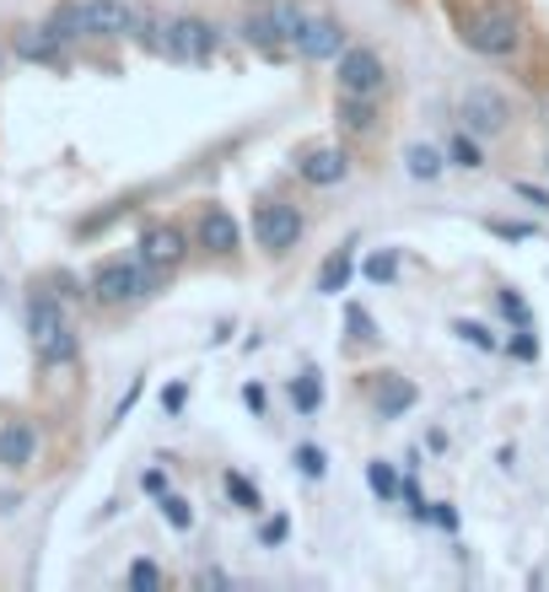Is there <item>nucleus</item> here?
Returning <instances> with one entry per match:
<instances>
[{
	"label": "nucleus",
	"instance_id": "1",
	"mask_svg": "<svg viewBox=\"0 0 549 592\" xmlns=\"http://www.w3.org/2000/svg\"><path fill=\"white\" fill-rule=\"evenodd\" d=\"M28 339H33L43 367H71L82 356V339H76V329H71V318H65V307H60L54 292L28 296Z\"/></svg>",
	"mask_w": 549,
	"mask_h": 592
},
{
	"label": "nucleus",
	"instance_id": "2",
	"mask_svg": "<svg viewBox=\"0 0 549 592\" xmlns=\"http://www.w3.org/2000/svg\"><path fill=\"white\" fill-rule=\"evenodd\" d=\"M162 275H168V269H151L146 258H108V264L92 269L86 292H92L97 307H129V302H146V296L157 292Z\"/></svg>",
	"mask_w": 549,
	"mask_h": 592
},
{
	"label": "nucleus",
	"instance_id": "3",
	"mask_svg": "<svg viewBox=\"0 0 549 592\" xmlns=\"http://www.w3.org/2000/svg\"><path fill=\"white\" fill-rule=\"evenodd\" d=\"M464 43L485 60H507L511 49L522 43V22L507 6H485V11H468L464 17Z\"/></svg>",
	"mask_w": 549,
	"mask_h": 592
},
{
	"label": "nucleus",
	"instance_id": "4",
	"mask_svg": "<svg viewBox=\"0 0 549 592\" xmlns=\"http://www.w3.org/2000/svg\"><path fill=\"white\" fill-rule=\"evenodd\" d=\"M162 54L183 65H211L215 60V28L205 17H172L162 28Z\"/></svg>",
	"mask_w": 549,
	"mask_h": 592
},
{
	"label": "nucleus",
	"instance_id": "5",
	"mask_svg": "<svg viewBox=\"0 0 549 592\" xmlns=\"http://www.w3.org/2000/svg\"><path fill=\"white\" fill-rule=\"evenodd\" d=\"M254 237H258L264 254H292L296 243H302V211H296V205H281V200L258 205L254 211Z\"/></svg>",
	"mask_w": 549,
	"mask_h": 592
},
{
	"label": "nucleus",
	"instance_id": "6",
	"mask_svg": "<svg viewBox=\"0 0 549 592\" xmlns=\"http://www.w3.org/2000/svg\"><path fill=\"white\" fill-rule=\"evenodd\" d=\"M458 114H464L468 135H502L507 119H511L507 97H502V92H490V86H468L464 103H458Z\"/></svg>",
	"mask_w": 549,
	"mask_h": 592
},
{
	"label": "nucleus",
	"instance_id": "7",
	"mask_svg": "<svg viewBox=\"0 0 549 592\" xmlns=\"http://www.w3.org/2000/svg\"><path fill=\"white\" fill-rule=\"evenodd\" d=\"M382 82H388V71H382V60L372 49H345V54H339V92H350V97H378Z\"/></svg>",
	"mask_w": 549,
	"mask_h": 592
},
{
	"label": "nucleus",
	"instance_id": "8",
	"mask_svg": "<svg viewBox=\"0 0 549 592\" xmlns=\"http://www.w3.org/2000/svg\"><path fill=\"white\" fill-rule=\"evenodd\" d=\"M33 458H39V431H33V421H6L0 425V468L17 474V468H28Z\"/></svg>",
	"mask_w": 549,
	"mask_h": 592
},
{
	"label": "nucleus",
	"instance_id": "9",
	"mask_svg": "<svg viewBox=\"0 0 549 592\" xmlns=\"http://www.w3.org/2000/svg\"><path fill=\"white\" fill-rule=\"evenodd\" d=\"M183 254H189V237L178 226H146L140 232V258L151 269H172V264H183Z\"/></svg>",
	"mask_w": 549,
	"mask_h": 592
},
{
	"label": "nucleus",
	"instance_id": "10",
	"mask_svg": "<svg viewBox=\"0 0 549 592\" xmlns=\"http://www.w3.org/2000/svg\"><path fill=\"white\" fill-rule=\"evenodd\" d=\"M296 49H302L307 60H339V54H345V28H339L335 17H307Z\"/></svg>",
	"mask_w": 549,
	"mask_h": 592
},
{
	"label": "nucleus",
	"instance_id": "11",
	"mask_svg": "<svg viewBox=\"0 0 549 592\" xmlns=\"http://www.w3.org/2000/svg\"><path fill=\"white\" fill-rule=\"evenodd\" d=\"M86 28H92L97 39H125L140 22H135L129 0H86Z\"/></svg>",
	"mask_w": 549,
	"mask_h": 592
},
{
	"label": "nucleus",
	"instance_id": "12",
	"mask_svg": "<svg viewBox=\"0 0 549 592\" xmlns=\"http://www.w3.org/2000/svg\"><path fill=\"white\" fill-rule=\"evenodd\" d=\"M296 172H302L313 189H329V183H339V178L350 172V157H345L339 146H318V151H307V157L296 162Z\"/></svg>",
	"mask_w": 549,
	"mask_h": 592
},
{
	"label": "nucleus",
	"instance_id": "13",
	"mask_svg": "<svg viewBox=\"0 0 549 592\" xmlns=\"http://www.w3.org/2000/svg\"><path fill=\"white\" fill-rule=\"evenodd\" d=\"M237 221H232V211H221V205H205V215H200V243L211 249V254H237Z\"/></svg>",
	"mask_w": 549,
	"mask_h": 592
},
{
	"label": "nucleus",
	"instance_id": "14",
	"mask_svg": "<svg viewBox=\"0 0 549 592\" xmlns=\"http://www.w3.org/2000/svg\"><path fill=\"white\" fill-rule=\"evenodd\" d=\"M17 60H33V65H65V43L54 39L49 28H22V33H17Z\"/></svg>",
	"mask_w": 549,
	"mask_h": 592
},
{
	"label": "nucleus",
	"instance_id": "15",
	"mask_svg": "<svg viewBox=\"0 0 549 592\" xmlns=\"http://www.w3.org/2000/svg\"><path fill=\"white\" fill-rule=\"evenodd\" d=\"M43 28H49L60 43H76V39H86V33H92V28H86V6H82V0H60V6L43 17Z\"/></svg>",
	"mask_w": 549,
	"mask_h": 592
},
{
	"label": "nucleus",
	"instance_id": "16",
	"mask_svg": "<svg viewBox=\"0 0 549 592\" xmlns=\"http://www.w3.org/2000/svg\"><path fill=\"white\" fill-rule=\"evenodd\" d=\"M415 410V382L399 378V372H388L378 388V415L382 421H399V415H410Z\"/></svg>",
	"mask_w": 549,
	"mask_h": 592
},
{
	"label": "nucleus",
	"instance_id": "17",
	"mask_svg": "<svg viewBox=\"0 0 549 592\" xmlns=\"http://www.w3.org/2000/svg\"><path fill=\"white\" fill-rule=\"evenodd\" d=\"M243 43H254L258 54H275V49H281V22H275V6H270V11H249V17H243Z\"/></svg>",
	"mask_w": 549,
	"mask_h": 592
},
{
	"label": "nucleus",
	"instance_id": "18",
	"mask_svg": "<svg viewBox=\"0 0 549 592\" xmlns=\"http://www.w3.org/2000/svg\"><path fill=\"white\" fill-rule=\"evenodd\" d=\"M350 269H356L350 249H335V254L324 258V269H318V286H313V292H318V296H339L345 286H350Z\"/></svg>",
	"mask_w": 549,
	"mask_h": 592
},
{
	"label": "nucleus",
	"instance_id": "19",
	"mask_svg": "<svg viewBox=\"0 0 549 592\" xmlns=\"http://www.w3.org/2000/svg\"><path fill=\"white\" fill-rule=\"evenodd\" d=\"M339 125L350 129V135H372V125H378L372 97H350V92H339Z\"/></svg>",
	"mask_w": 549,
	"mask_h": 592
},
{
	"label": "nucleus",
	"instance_id": "20",
	"mask_svg": "<svg viewBox=\"0 0 549 592\" xmlns=\"http://www.w3.org/2000/svg\"><path fill=\"white\" fill-rule=\"evenodd\" d=\"M442 168H447V162H442V151H436V146H421V140H415V146H404V172H410V178L431 183Z\"/></svg>",
	"mask_w": 549,
	"mask_h": 592
},
{
	"label": "nucleus",
	"instance_id": "21",
	"mask_svg": "<svg viewBox=\"0 0 549 592\" xmlns=\"http://www.w3.org/2000/svg\"><path fill=\"white\" fill-rule=\"evenodd\" d=\"M292 404L302 410V415H313L318 404H324V382H318V372L307 367L302 378H292Z\"/></svg>",
	"mask_w": 549,
	"mask_h": 592
},
{
	"label": "nucleus",
	"instance_id": "22",
	"mask_svg": "<svg viewBox=\"0 0 549 592\" xmlns=\"http://www.w3.org/2000/svg\"><path fill=\"white\" fill-rule=\"evenodd\" d=\"M367 485H372V496H382V501H393L404 485H399V474H393V464H367Z\"/></svg>",
	"mask_w": 549,
	"mask_h": 592
},
{
	"label": "nucleus",
	"instance_id": "23",
	"mask_svg": "<svg viewBox=\"0 0 549 592\" xmlns=\"http://www.w3.org/2000/svg\"><path fill=\"white\" fill-rule=\"evenodd\" d=\"M447 157H453V168H485V157H479V140H474V135H453V146H447Z\"/></svg>",
	"mask_w": 549,
	"mask_h": 592
},
{
	"label": "nucleus",
	"instance_id": "24",
	"mask_svg": "<svg viewBox=\"0 0 549 592\" xmlns=\"http://www.w3.org/2000/svg\"><path fill=\"white\" fill-rule=\"evenodd\" d=\"M275 22H281V39L296 43L302 39V28H307V11H296L292 0H275Z\"/></svg>",
	"mask_w": 549,
	"mask_h": 592
},
{
	"label": "nucleus",
	"instance_id": "25",
	"mask_svg": "<svg viewBox=\"0 0 549 592\" xmlns=\"http://www.w3.org/2000/svg\"><path fill=\"white\" fill-rule=\"evenodd\" d=\"M221 485H226V496H232L243 511H258V485H249L243 474H232V468H226V479H221Z\"/></svg>",
	"mask_w": 549,
	"mask_h": 592
},
{
	"label": "nucleus",
	"instance_id": "26",
	"mask_svg": "<svg viewBox=\"0 0 549 592\" xmlns=\"http://www.w3.org/2000/svg\"><path fill=\"white\" fill-rule=\"evenodd\" d=\"M453 335L468 339L474 350H502V345H496V335H490L485 324H468V318H453Z\"/></svg>",
	"mask_w": 549,
	"mask_h": 592
},
{
	"label": "nucleus",
	"instance_id": "27",
	"mask_svg": "<svg viewBox=\"0 0 549 592\" xmlns=\"http://www.w3.org/2000/svg\"><path fill=\"white\" fill-rule=\"evenodd\" d=\"M125 582H129V592H157V588H162V571H157L151 560H135Z\"/></svg>",
	"mask_w": 549,
	"mask_h": 592
},
{
	"label": "nucleus",
	"instance_id": "28",
	"mask_svg": "<svg viewBox=\"0 0 549 592\" xmlns=\"http://www.w3.org/2000/svg\"><path fill=\"white\" fill-rule=\"evenodd\" d=\"M361 269H367V281H372V286H388V281L399 275V258H393L388 249H382V254H372L367 264H361Z\"/></svg>",
	"mask_w": 549,
	"mask_h": 592
},
{
	"label": "nucleus",
	"instance_id": "29",
	"mask_svg": "<svg viewBox=\"0 0 549 592\" xmlns=\"http://www.w3.org/2000/svg\"><path fill=\"white\" fill-rule=\"evenodd\" d=\"M162 517H168L178 533H189V528H194V511H189V501H183V496H168V490H162Z\"/></svg>",
	"mask_w": 549,
	"mask_h": 592
},
{
	"label": "nucleus",
	"instance_id": "30",
	"mask_svg": "<svg viewBox=\"0 0 549 592\" xmlns=\"http://www.w3.org/2000/svg\"><path fill=\"white\" fill-rule=\"evenodd\" d=\"M296 468H302L307 479H324V468H329V458H324V447L302 442V447H296Z\"/></svg>",
	"mask_w": 549,
	"mask_h": 592
},
{
	"label": "nucleus",
	"instance_id": "31",
	"mask_svg": "<svg viewBox=\"0 0 549 592\" xmlns=\"http://www.w3.org/2000/svg\"><path fill=\"white\" fill-rule=\"evenodd\" d=\"M496 302H502V313H507V318L517 324V329H534V313H528V302H522L517 292H502Z\"/></svg>",
	"mask_w": 549,
	"mask_h": 592
},
{
	"label": "nucleus",
	"instance_id": "32",
	"mask_svg": "<svg viewBox=\"0 0 549 592\" xmlns=\"http://www.w3.org/2000/svg\"><path fill=\"white\" fill-rule=\"evenodd\" d=\"M490 232L507 237V243H528L534 237V226H522V221H490Z\"/></svg>",
	"mask_w": 549,
	"mask_h": 592
},
{
	"label": "nucleus",
	"instance_id": "33",
	"mask_svg": "<svg viewBox=\"0 0 549 592\" xmlns=\"http://www.w3.org/2000/svg\"><path fill=\"white\" fill-rule=\"evenodd\" d=\"M528 335H534V329H517V339H511V345H507V350H511V356H517V361H534V356H539V345H534V339H528Z\"/></svg>",
	"mask_w": 549,
	"mask_h": 592
},
{
	"label": "nucleus",
	"instance_id": "34",
	"mask_svg": "<svg viewBox=\"0 0 549 592\" xmlns=\"http://www.w3.org/2000/svg\"><path fill=\"white\" fill-rule=\"evenodd\" d=\"M350 329H356V339H378V329H372V318H367L361 307H350Z\"/></svg>",
	"mask_w": 549,
	"mask_h": 592
},
{
	"label": "nucleus",
	"instance_id": "35",
	"mask_svg": "<svg viewBox=\"0 0 549 592\" xmlns=\"http://www.w3.org/2000/svg\"><path fill=\"white\" fill-rule=\"evenodd\" d=\"M140 490L162 496V490H168V474H162V468H146V474H140Z\"/></svg>",
	"mask_w": 549,
	"mask_h": 592
},
{
	"label": "nucleus",
	"instance_id": "36",
	"mask_svg": "<svg viewBox=\"0 0 549 592\" xmlns=\"http://www.w3.org/2000/svg\"><path fill=\"white\" fill-rule=\"evenodd\" d=\"M183 399H189V388H183V382H172L168 393H162V410H168V415H178V410H183Z\"/></svg>",
	"mask_w": 549,
	"mask_h": 592
},
{
	"label": "nucleus",
	"instance_id": "37",
	"mask_svg": "<svg viewBox=\"0 0 549 592\" xmlns=\"http://www.w3.org/2000/svg\"><path fill=\"white\" fill-rule=\"evenodd\" d=\"M517 194H522L534 211H549V194H545V189H534V183H517Z\"/></svg>",
	"mask_w": 549,
	"mask_h": 592
},
{
	"label": "nucleus",
	"instance_id": "38",
	"mask_svg": "<svg viewBox=\"0 0 549 592\" xmlns=\"http://www.w3.org/2000/svg\"><path fill=\"white\" fill-rule=\"evenodd\" d=\"M286 528H292L286 517H270V522H264V545H281V539H286Z\"/></svg>",
	"mask_w": 549,
	"mask_h": 592
},
{
	"label": "nucleus",
	"instance_id": "39",
	"mask_svg": "<svg viewBox=\"0 0 549 592\" xmlns=\"http://www.w3.org/2000/svg\"><path fill=\"white\" fill-rule=\"evenodd\" d=\"M140 388H146V382H140V378L129 382V393H125V399H119V410H114V421H125L129 410H135V399H140Z\"/></svg>",
	"mask_w": 549,
	"mask_h": 592
},
{
	"label": "nucleus",
	"instance_id": "40",
	"mask_svg": "<svg viewBox=\"0 0 549 592\" xmlns=\"http://www.w3.org/2000/svg\"><path fill=\"white\" fill-rule=\"evenodd\" d=\"M243 404H249V410H264V388H258V382H249V388H243Z\"/></svg>",
	"mask_w": 549,
	"mask_h": 592
},
{
	"label": "nucleus",
	"instance_id": "41",
	"mask_svg": "<svg viewBox=\"0 0 549 592\" xmlns=\"http://www.w3.org/2000/svg\"><path fill=\"white\" fill-rule=\"evenodd\" d=\"M431 517H436L442 528H458V511H453V507H436V511H431Z\"/></svg>",
	"mask_w": 549,
	"mask_h": 592
},
{
	"label": "nucleus",
	"instance_id": "42",
	"mask_svg": "<svg viewBox=\"0 0 549 592\" xmlns=\"http://www.w3.org/2000/svg\"><path fill=\"white\" fill-rule=\"evenodd\" d=\"M0 65H6V49H0Z\"/></svg>",
	"mask_w": 549,
	"mask_h": 592
},
{
	"label": "nucleus",
	"instance_id": "43",
	"mask_svg": "<svg viewBox=\"0 0 549 592\" xmlns=\"http://www.w3.org/2000/svg\"><path fill=\"white\" fill-rule=\"evenodd\" d=\"M545 168H549V162H545Z\"/></svg>",
	"mask_w": 549,
	"mask_h": 592
}]
</instances>
